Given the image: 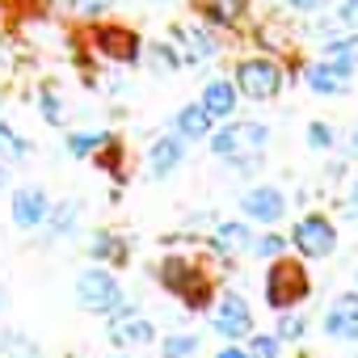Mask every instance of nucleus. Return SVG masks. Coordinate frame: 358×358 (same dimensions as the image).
I'll use <instances>...</instances> for the list:
<instances>
[{
    "label": "nucleus",
    "mask_w": 358,
    "mask_h": 358,
    "mask_svg": "<svg viewBox=\"0 0 358 358\" xmlns=\"http://www.w3.org/2000/svg\"><path fill=\"white\" fill-rule=\"evenodd\" d=\"M199 350H203V337H199V333L177 329V333H164V337H160L156 358H194Z\"/></svg>",
    "instance_id": "nucleus-25"
},
{
    "label": "nucleus",
    "mask_w": 358,
    "mask_h": 358,
    "mask_svg": "<svg viewBox=\"0 0 358 358\" xmlns=\"http://www.w3.org/2000/svg\"><path fill=\"white\" fill-rule=\"evenodd\" d=\"M211 329L224 337V345H236V341H249L257 333V320H253V308L241 291H220L215 303H211Z\"/></svg>",
    "instance_id": "nucleus-8"
},
{
    "label": "nucleus",
    "mask_w": 358,
    "mask_h": 358,
    "mask_svg": "<svg viewBox=\"0 0 358 358\" xmlns=\"http://www.w3.org/2000/svg\"><path fill=\"white\" fill-rule=\"evenodd\" d=\"M253 224H245V220H224V224H215L211 228V253L215 257H245V253H253Z\"/></svg>",
    "instance_id": "nucleus-15"
},
{
    "label": "nucleus",
    "mask_w": 358,
    "mask_h": 358,
    "mask_svg": "<svg viewBox=\"0 0 358 358\" xmlns=\"http://www.w3.org/2000/svg\"><path fill=\"white\" fill-rule=\"evenodd\" d=\"M303 143H308L312 152L329 156V152L337 148V131H333L329 122H320V118H316V122H308V127H303Z\"/></svg>",
    "instance_id": "nucleus-29"
},
{
    "label": "nucleus",
    "mask_w": 358,
    "mask_h": 358,
    "mask_svg": "<svg viewBox=\"0 0 358 358\" xmlns=\"http://www.w3.org/2000/svg\"><path fill=\"white\" fill-rule=\"evenodd\" d=\"M274 337L287 345V341H303L308 337V316H299V312H282L278 316V324H274Z\"/></svg>",
    "instance_id": "nucleus-30"
},
{
    "label": "nucleus",
    "mask_w": 358,
    "mask_h": 358,
    "mask_svg": "<svg viewBox=\"0 0 358 358\" xmlns=\"http://www.w3.org/2000/svg\"><path fill=\"white\" fill-rule=\"evenodd\" d=\"M26 156H30V139H26V135H17L5 118H0V160L17 164V160H26Z\"/></svg>",
    "instance_id": "nucleus-27"
},
{
    "label": "nucleus",
    "mask_w": 358,
    "mask_h": 358,
    "mask_svg": "<svg viewBox=\"0 0 358 358\" xmlns=\"http://www.w3.org/2000/svg\"><path fill=\"white\" fill-rule=\"evenodd\" d=\"M114 0H68V13L72 17H85V22H101L110 13Z\"/></svg>",
    "instance_id": "nucleus-32"
},
{
    "label": "nucleus",
    "mask_w": 358,
    "mask_h": 358,
    "mask_svg": "<svg viewBox=\"0 0 358 358\" xmlns=\"http://www.w3.org/2000/svg\"><path fill=\"white\" fill-rule=\"evenodd\" d=\"M303 85H308L316 97H345V93L354 89V72H345V68H337V64L316 59V64H308V68H303Z\"/></svg>",
    "instance_id": "nucleus-17"
},
{
    "label": "nucleus",
    "mask_w": 358,
    "mask_h": 358,
    "mask_svg": "<svg viewBox=\"0 0 358 358\" xmlns=\"http://www.w3.org/2000/svg\"><path fill=\"white\" fill-rule=\"evenodd\" d=\"M266 303L282 316V312H299V303L312 295V278H308V266L299 257H282V262H270L266 270Z\"/></svg>",
    "instance_id": "nucleus-4"
},
{
    "label": "nucleus",
    "mask_w": 358,
    "mask_h": 358,
    "mask_svg": "<svg viewBox=\"0 0 358 358\" xmlns=\"http://www.w3.org/2000/svg\"><path fill=\"white\" fill-rule=\"evenodd\" d=\"M199 106L211 114V122H232V114H236V106H241V93H236L232 76H211V80H203Z\"/></svg>",
    "instance_id": "nucleus-18"
},
{
    "label": "nucleus",
    "mask_w": 358,
    "mask_h": 358,
    "mask_svg": "<svg viewBox=\"0 0 358 358\" xmlns=\"http://www.w3.org/2000/svg\"><path fill=\"white\" fill-rule=\"evenodd\" d=\"M156 282L173 295V299H182L190 312H203V308H211L215 303V282H211V274L194 262V257H186V253H169L160 266H156Z\"/></svg>",
    "instance_id": "nucleus-2"
},
{
    "label": "nucleus",
    "mask_w": 358,
    "mask_h": 358,
    "mask_svg": "<svg viewBox=\"0 0 358 358\" xmlns=\"http://www.w3.org/2000/svg\"><path fill=\"white\" fill-rule=\"evenodd\" d=\"M291 249L299 262H324L337 253V224L324 215V211H308L291 224Z\"/></svg>",
    "instance_id": "nucleus-6"
},
{
    "label": "nucleus",
    "mask_w": 358,
    "mask_h": 358,
    "mask_svg": "<svg viewBox=\"0 0 358 358\" xmlns=\"http://www.w3.org/2000/svg\"><path fill=\"white\" fill-rule=\"evenodd\" d=\"M89 47L106 59V64H118V68H135L143 64V38L122 26V22H97L89 30Z\"/></svg>",
    "instance_id": "nucleus-7"
},
{
    "label": "nucleus",
    "mask_w": 358,
    "mask_h": 358,
    "mask_svg": "<svg viewBox=\"0 0 358 358\" xmlns=\"http://www.w3.org/2000/svg\"><path fill=\"white\" fill-rule=\"evenodd\" d=\"M236 207H241L245 224H257V228H266V232H274V228L287 220V194H282L278 186H266V182L241 190Z\"/></svg>",
    "instance_id": "nucleus-10"
},
{
    "label": "nucleus",
    "mask_w": 358,
    "mask_h": 358,
    "mask_svg": "<svg viewBox=\"0 0 358 358\" xmlns=\"http://www.w3.org/2000/svg\"><path fill=\"white\" fill-rule=\"evenodd\" d=\"M354 282H358V270H354ZM354 291H358V287H354Z\"/></svg>",
    "instance_id": "nucleus-43"
},
{
    "label": "nucleus",
    "mask_w": 358,
    "mask_h": 358,
    "mask_svg": "<svg viewBox=\"0 0 358 358\" xmlns=\"http://www.w3.org/2000/svg\"><path fill=\"white\" fill-rule=\"evenodd\" d=\"M341 152H345L341 160H358V122L350 127V135H345V143H341Z\"/></svg>",
    "instance_id": "nucleus-35"
},
{
    "label": "nucleus",
    "mask_w": 358,
    "mask_h": 358,
    "mask_svg": "<svg viewBox=\"0 0 358 358\" xmlns=\"http://www.w3.org/2000/svg\"><path fill=\"white\" fill-rule=\"evenodd\" d=\"M85 253H89V262L101 266V270H118V266L131 262V245H127V236L114 232V228H97V232H89Z\"/></svg>",
    "instance_id": "nucleus-14"
},
{
    "label": "nucleus",
    "mask_w": 358,
    "mask_h": 358,
    "mask_svg": "<svg viewBox=\"0 0 358 358\" xmlns=\"http://www.w3.org/2000/svg\"><path fill=\"white\" fill-rule=\"evenodd\" d=\"M245 350H249V358H282V341L274 333H262V329L245 341Z\"/></svg>",
    "instance_id": "nucleus-31"
},
{
    "label": "nucleus",
    "mask_w": 358,
    "mask_h": 358,
    "mask_svg": "<svg viewBox=\"0 0 358 358\" xmlns=\"http://www.w3.org/2000/svg\"><path fill=\"white\" fill-rule=\"evenodd\" d=\"M47 215H51V194L43 186H17L13 190V224L22 232L47 228Z\"/></svg>",
    "instance_id": "nucleus-13"
},
{
    "label": "nucleus",
    "mask_w": 358,
    "mask_h": 358,
    "mask_svg": "<svg viewBox=\"0 0 358 358\" xmlns=\"http://www.w3.org/2000/svg\"><path fill=\"white\" fill-rule=\"evenodd\" d=\"M282 5H287V9H295V13H320L329 0H282Z\"/></svg>",
    "instance_id": "nucleus-34"
},
{
    "label": "nucleus",
    "mask_w": 358,
    "mask_h": 358,
    "mask_svg": "<svg viewBox=\"0 0 358 358\" xmlns=\"http://www.w3.org/2000/svg\"><path fill=\"white\" fill-rule=\"evenodd\" d=\"M64 358H80V354H64Z\"/></svg>",
    "instance_id": "nucleus-42"
},
{
    "label": "nucleus",
    "mask_w": 358,
    "mask_h": 358,
    "mask_svg": "<svg viewBox=\"0 0 358 358\" xmlns=\"http://www.w3.org/2000/svg\"><path fill=\"white\" fill-rule=\"evenodd\" d=\"M211 131H215V122H211V114H207L199 101H186L182 110L173 114V135H177V139H186V143H194V139H211Z\"/></svg>",
    "instance_id": "nucleus-20"
},
{
    "label": "nucleus",
    "mask_w": 358,
    "mask_h": 358,
    "mask_svg": "<svg viewBox=\"0 0 358 358\" xmlns=\"http://www.w3.org/2000/svg\"><path fill=\"white\" fill-rule=\"evenodd\" d=\"M215 358H249V350L245 345H224V350H215Z\"/></svg>",
    "instance_id": "nucleus-37"
},
{
    "label": "nucleus",
    "mask_w": 358,
    "mask_h": 358,
    "mask_svg": "<svg viewBox=\"0 0 358 358\" xmlns=\"http://www.w3.org/2000/svg\"><path fill=\"white\" fill-rule=\"evenodd\" d=\"M232 85H236V93H241L245 101L266 106V101H274V97L287 89V68H282L274 55H266V51L241 55L236 68H232Z\"/></svg>",
    "instance_id": "nucleus-3"
},
{
    "label": "nucleus",
    "mask_w": 358,
    "mask_h": 358,
    "mask_svg": "<svg viewBox=\"0 0 358 358\" xmlns=\"http://www.w3.org/2000/svg\"><path fill=\"white\" fill-rule=\"evenodd\" d=\"M38 114H43L47 127H64L68 122V106H64V93L55 89V80L38 85Z\"/></svg>",
    "instance_id": "nucleus-26"
},
{
    "label": "nucleus",
    "mask_w": 358,
    "mask_h": 358,
    "mask_svg": "<svg viewBox=\"0 0 358 358\" xmlns=\"http://www.w3.org/2000/svg\"><path fill=\"white\" fill-rule=\"evenodd\" d=\"M80 228V199H59V203H51V215H47V236L51 241H59V236H72Z\"/></svg>",
    "instance_id": "nucleus-22"
},
{
    "label": "nucleus",
    "mask_w": 358,
    "mask_h": 358,
    "mask_svg": "<svg viewBox=\"0 0 358 358\" xmlns=\"http://www.w3.org/2000/svg\"><path fill=\"white\" fill-rule=\"evenodd\" d=\"M299 358H312V354H299Z\"/></svg>",
    "instance_id": "nucleus-44"
},
{
    "label": "nucleus",
    "mask_w": 358,
    "mask_h": 358,
    "mask_svg": "<svg viewBox=\"0 0 358 358\" xmlns=\"http://www.w3.org/2000/svg\"><path fill=\"white\" fill-rule=\"evenodd\" d=\"M106 337H110V345L118 350V354H131V350H143V345H152L156 341V324H152V316H143L131 299L106 320Z\"/></svg>",
    "instance_id": "nucleus-9"
},
{
    "label": "nucleus",
    "mask_w": 358,
    "mask_h": 358,
    "mask_svg": "<svg viewBox=\"0 0 358 358\" xmlns=\"http://www.w3.org/2000/svg\"><path fill=\"white\" fill-rule=\"evenodd\" d=\"M333 22L341 26V34H358V0H341Z\"/></svg>",
    "instance_id": "nucleus-33"
},
{
    "label": "nucleus",
    "mask_w": 358,
    "mask_h": 358,
    "mask_svg": "<svg viewBox=\"0 0 358 358\" xmlns=\"http://www.w3.org/2000/svg\"><path fill=\"white\" fill-rule=\"evenodd\" d=\"M72 295L85 312H97V316H114L122 303H127V291L122 282L114 278V270H101V266H89L76 274L72 282Z\"/></svg>",
    "instance_id": "nucleus-5"
},
{
    "label": "nucleus",
    "mask_w": 358,
    "mask_h": 358,
    "mask_svg": "<svg viewBox=\"0 0 358 358\" xmlns=\"http://www.w3.org/2000/svg\"><path fill=\"white\" fill-rule=\"evenodd\" d=\"M320 329H324V337H333V341L358 345V291L333 295V303H329L324 316H320Z\"/></svg>",
    "instance_id": "nucleus-12"
},
{
    "label": "nucleus",
    "mask_w": 358,
    "mask_h": 358,
    "mask_svg": "<svg viewBox=\"0 0 358 358\" xmlns=\"http://www.w3.org/2000/svg\"><path fill=\"white\" fill-rule=\"evenodd\" d=\"M0 308H5V291H0Z\"/></svg>",
    "instance_id": "nucleus-41"
},
{
    "label": "nucleus",
    "mask_w": 358,
    "mask_h": 358,
    "mask_svg": "<svg viewBox=\"0 0 358 358\" xmlns=\"http://www.w3.org/2000/svg\"><path fill=\"white\" fill-rule=\"evenodd\" d=\"M345 215H354V220H358V177H354L350 190H345Z\"/></svg>",
    "instance_id": "nucleus-36"
},
{
    "label": "nucleus",
    "mask_w": 358,
    "mask_h": 358,
    "mask_svg": "<svg viewBox=\"0 0 358 358\" xmlns=\"http://www.w3.org/2000/svg\"><path fill=\"white\" fill-rule=\"evenodd\" d=\"M110 139H114L110 131H68L64 148H68V156H72V160H97V156H101V148H106Z\"/></svg>",
    "instance_id": "nucleus-23"
},
{
    "label": "nucleus",
    "mask_w": 358,
    "mask_h": 358,
    "mask_svg": "<svg viewBox=\"0 0 358 358\" xmlns=\"http://www.w3.org/2000/svg\"><path fill=\"white\" fill-rule=\"evenodd\" d=\"M186 152H190V143L177 139L173 131H169V135H156V139L148 143V173H152V177H173L177 169L186 164Z\"/></svg>",
    "instance_id": "nucleus-16"
},
{
    "label": "nucleus",
    "mask_w": 358,
    "mask_h": 358,
    "mask_svg": "<svg viewBox=\"0 0 358 358\" xmlns=\"http://www.w3.org/2000/svg\"><path fill=\"white\" fill-rule=\"evenodd\" d=\"M173 47H177V55H182L186 68H203L224 51L220 34L211 26H203V22H177L173 26Z\"/></svg>",
    "instance_id": "nucleus-11"
},
{
    "label": "nucleus",
    "mask_w": 358,
    "mask_h": 358,
    "mask_svg": "<svg viewBox=\"0 0 358 358\" xmlns=\"http://www.w3.org/2000/svg\"><path fill=\"white\" fill-rule=\"evenodd\" d=\"M207 143H211V156L215 160H228L236 173H253L266 160L270 127L257 122V118H232V122H220Z\"/></svg>",
    "instance_id": "nucleus-1"
},
{
    "label": "nucleus",
    "mask_w": 358,
    "mask_h": 358,
    "mask_svg": "<svg viewBox=\"0 0 358 358\" xmlns=\"http://www.w3.org/2000/svg\"><path fill=\"white\" fill-rule=\"evenodd\" d=\"M287 249H291V241L282 232H257V241H253V257H262V262H282V257H291Z\"/></svg>",
    "instance_id": "nucleus-28"
},
{
    "label": "nucleus",
    "mask_w": 358,
    "mask_h": 358,
    "mask_svg": "<svg viewBox=\"0 0 358 358\" xmlns=\"http://www.w3.org/2000/svg\"><path fill=\"white\" fill-rule=\"evenodd\" d=\"M194 9L203 13V26H211V30H236L249 17V0H194Z\"/></svg>",
    "instance_id": "nucleus-19"
},
{
    "label": "nucleus",
    "mask_w": 358,
    "mask_h": 358,
    "mask_svg": "<svg viewBox=\"0 0 358 358\" xmlns=\"http://www.w3.org/2000/svg\"><path fill=\"white\" fill-rule=\"evenodd\" d=\"M152 5H173V0H152Z\"/></svg>",
    "instance_id": "nucleus-40"
},
{
    "label": "nucleus",
    "mask_w": 358,
    "mask_h": 358,
    "mask_svg": "<svg viewBox=\"0 0 358 358\" xmlns=\"http://www.w3.org/2000/svg\"><path fill=\"white\" fill-rule=\"evenodd\" d=\"M110 358H135V354H110Z\"/></svg>",
    "instance_id": "nucleus-39"
},
{
    "label": "nucleus",
    "mask_w": 358,
    "mask_h": 358,
    "mask_svg": "<svg viewBox=\"0 0 358 358\" xmlns=\"http://www.w3.org/2000/svg\"><path fill=\"white\" fill-rule=\"evenodd\" d=\"M320 59H324V64H337V68H345V72H354V68H358V34H324Z\"/></svg>",
    "instance_id": "nucleus-21"
},
{
    "label": "nucleus",
    "mask_w": 358,
    "mask_h": 358,
    "mask_svg": "<svg viewBox=\"0 0 358 358\" xmlns=\"http://www.w3.org/2000/svg\"><path fill=\"white\" fill-rule=\"evenodd\" d=\"M143 64H148L156 76H173V72H182V68H186L173 43H143Z\"/></svg>",
    "instance_id": "nucleus-24"
},
{
    "label": "nucleus",
    "mask_w": 358,
    "mask_h": 358,
    "mask_svg": "<svg viewBox=\"0 0 358 358\" xmlns=\"http://www.w3.org/2000/svg\"><path fill=\"white\" fill-rule=\"evenodd\" d=\"M5 186H9V169H5V164H0V190H5Z\"/></svg>",
    "instance_id": "nucleus-38"
}]
</instances>
